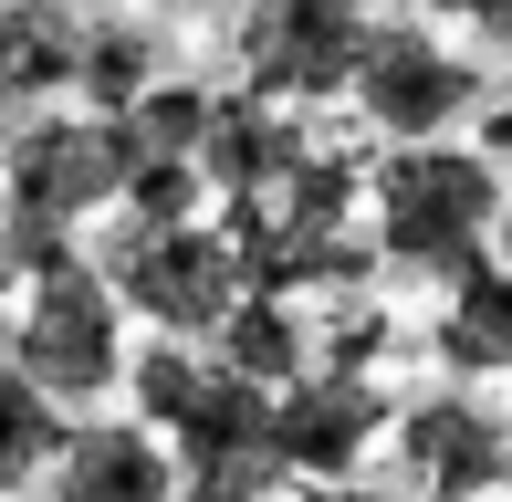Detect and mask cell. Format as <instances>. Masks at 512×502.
I'll use <instances>...</instances> for the list:
<instances>
[{"label": "cell", "instance_id": "cell-1", "mask_svg": "<svg viewBox=\"0 0 512 502\" xmlns=\"http://www.w3.org/2000/svg\"><path fill=\"white\" fill-rule=\"evenodd\" d=\"M126 168H136V136L126 116L105 105H32L11 136H0V231H11L21 272L63 262L84 220H105L126 199Z\"/></svg>", "mask_w": 512, "mask_h": 502}, {"label": "cell", "instance_id": "cell-2", "mask_svg": "<svg viewBox=\"0 0 512 502\" xmlns=\"http://www.w3.org/2000/svg\"><path fill=\"white\" fill-rule=\"evenodd\" d=\"M502 231V168L450 136H387V157L366 168V241L387 272L418 283H460L471 262H492Z\"/></svg>", "mask_w": 512, "mask_h": 502}, {"label": "cell", "instance_id": "cell-3", "mask_svg": "<svg viewBox=\"0 0 512 502\" xmlns=\"http://www.w3.org/2000/svg\"><path fill=\"white\" fill-rule=\"evenodd\" d=\"M95 262H105V283L126 293V314L147 335H199V346L262 283V262H251V241L230 220H115Z\"/></svg>", "mask_w": 512, "mask_h": 502}, {"label": "cell", "instance_id": "cell-4", "mask_svg": "<svg viewBox=\"0 0 512 502\" xmlns=\"http://www.w3.org/2000/svg\"><path fill=\"white\" fill-rule=\"evenodd\" d=\"M126 293L105 283V262H84V251H63V262L21 272L11 293V367H32L53 398H115L126 387Z\"/></svg>", "mask_w": 512, "mask_h": 502}, {"label": "cell", "instance_id": "cell-5", "mask_svg": "<svg viewBox=\"0 0 512 502\" xmlns=\"http://www.w3.org/2000/svg\"><path fill=\"white\" fill-rule=\"evenodd\" d=\"M377 471L398 502H492L512 482V419L471 387H429L387 419Z\"/></svg>", "mask_w": 512, "mask_h": 502}, {"label": "cell", "instance_id": "cell-6", "mask_svg": "<svg viewBox=\"0 0 512 502\" xmlns=\"http://www.w3.org/2000/svg\"><path fill=\"white\" fill-rule=\"evenodd\" d=\"M481 63L460 53L439 21H366V53H356V84H345V105H356L377 136H450L481 116Z\"/></svg>", "mask_w": 512, "mask_h": 502}, {"label": "cell", "instance_id": "cell-7", "mask_svg": "<svg viewBox=\"0 0 512 502\" xmlns=\"http://www.w3.org/2000/svg\"><path fill=\"white\" fill-rule=\"evenodd\" d=\"M241 84L251 95H283V105H335L356 84V53H366V11L356 0H251L241 32Z\"/></svg>", "mask_w": 512, "mask_h": 502}, {"label": "cell", "instance_id": "cell-8", "mask_svg": "<svg viewBox=\"0 0 512 502\" xmlns=\"http://www.w3.org/2000/svg\"><path fill=\"white\" fill-rule=\"evenodd\" d=\"M398 408L366 387V367H304L293 387H272V450H283L293 482H335V471H366Z\"/></svg>", "mask_w": 512, "mask_h": 502}, {"label": "cell", "instance_id": "cell-9", "mask_svg": "<svg viewBox=\"0 0 512 502\" xmlns=\"http://www.w3.org/2000/svg\"><path fill=\"white\" fill-rule=\"evenodd\" d=\"M42 502H178V440L157 419H74Z\"/></svg>", "mask_w": 512, "mask_h": 502}, {"label": "cell", "instance_id": "cell-10", "mask_svg": "<svg viewBox=\"0 0 512 502\" xmlns=\"http://www.w3.org/2000/svg\"><path fill=\"white\" fill-rule=\"evenodd\" d=\"M314 147V126H304V105H283V95H220L209 105V136H199V168H209V189L220 199H262V189H283L293 178V157Z\"/></svg>", "mask_w": 512, "mask_h": 502}, {"label": "cell", "instance_id": "cell-11", "mask_svg": "<svg viewBox=\"0 0 512 502\" xmlns=\"http://www.w3.org/2000/svg\"><path fill=\"white\" fill-rule=\"evenodd\" d=\"M84 74V0H0V116L63 105Z\"/></svg>", "mask_w": 512, "mask_h": 502}, {"label": "cell", "instance_id": "cell-12", "mask_svg": "<svg viewBox=\"0 0 512 502\" xmlns=\"http://www.w3.org/2000/svg\"><path fill=\"white\" fill-rule=\"evenodd\" d=\"M450 377H512V262H471L429 325Z\"/></svg>", "mask_w": 512, "mask_h": 502}, {"label": "cell", "instance_id": "cell-13", "mask_svg": "<svg viewBox=\"0 0 512 502\" xmlns=\"http://www.w3.org/2000/svg\"><path fill=\"white\" fill-rule=\"evenodd\" d=\"M220 367H241V377H262V387H293L314 367V325H304V293H283V283H251L241 293V314H230L220 335Z\"/></svg>", "mask_w": 512, "mask_h": 502}, {"label": "cell", "instance_id": "cell-14", "mask_svg": "<svg viewBox=\"0 0 512 502\" xmlns=\"http://www.w3.org/2000/svg\"><path fill=\"white\" fill-rule=\"evenodd\" d=\"M63 429H74V419H63L53 387H42L32 367H0V502H11V492H42Z\"/></svg>", "mask_w": 512, "mask_h": 502}, {"label": "cell", "instance_id": "cell-15", "mask_svg": "<svg viewBox=\"0 0 512 502\" xmlns=\"http://www.w3.org/2000/svg\"><path fill=\"white\" fill-rule=\"evenodd\" d=\"M147 84H157V32L136 11H84V74H74V95L105 105V116H126Z\"/></svg>", "mask_w": 512, "mask_h": 502}, {"label": "cell", "instance_id": "cell-16", "mask_svg": "<svg viewBox=\"0 0 512 502\" xmlns=\"http://www.w3.org/2000/svg\"><path fill=\"white\" fill-rule=\"evenodd\" d=\"M209 105H220V95H199V84H168V74H157L147 95L126 105V136H136V157H199V136H209Z\"/></svg>", "mask_w": 512, "mask_h": 502}, {"label": "cell", "instance_id": "cell-17", "mask_svg": "<svg viewBox=\"0 0 512 502\" xmlns=\"http://www.w3.org/2000/svg\"><path fill=\"white\" fill-rule=\"evenodd\" d=\"M199 199H209V168H199V157H136L115 210H126V220H199Z\"/></svg>", "mask_w": 512, "mask_h": 502}, {"label": "cell", "instance_id": "cell-18", "mask_svg": "<svg viewBox=\"0 0 512 502\" xmlns=\"http://www.w3.org/2000/svg\"><path fill=\"white\" fill-rule=\"evenodd\" d=\"M418 11L450 21V32H471V42H492V53L512 42V0H418Z\"/></svg>", "mask_w": 512, "mask_h": 502}, {"label": "cell", "instance_id": "cell-19", "mask_svg": "<svg viewBox=\"0 0 512 502\" xmlns=\"http://www.w3.org/2000/svg\"><path fill=\"white\" fill-rule=\"evenodd\" d=\"M471 147L492 157V168H512V95H481V126H471Z\"/></svg>", "mask_w": 512, "mask_h": 502}, {"label": "cell", "instance_id": "cell-20", "mask_svg": "<svg viewBox=\"0 0 512 502\" xmlns=\"http://www.w3.org/2000/svg\"><path fill=\"white\" fill-rule=\"evenodd\" d=\"M304 502H398V492H387V482H366V471H335V482H314Z\"/></svg>", "mask_w": 512, "mask_h": 502}, {"label": "cell", "instance_id": "cell-21", "mask_svg": "<svg viewBox=\"0 0 512 502\" xmlns=\"http://www.w3.org/2000/svg\"><path fill=\"white\" fill-rule=\"evenodd\" d=\"M21 293V251H11V231H0V304Z\"/></svg>", "mask_w": 512, "mask_h": 502}, {"label": "cell", "instance_id": "cell-22", "mask_svg": "<svg viewBox=\"0 0 512 502\" xmlns=\"http://www.w3.org/2000/svg\"><path fill=\"white\" fill-rule=\"evenodd\" d=\"M492 241H502V262H512V178H502V231Z\"/></svg>", "mask_w": 512, "mask_h": 502}, {"label": "cell", "instance_id": "cell-23", "mask_svg": "<svg viewBox=\"0 0 512 502\" xmlns=\"http://www.w3.org/2000/svg\"><path fill=\"white\" fill-rule=\"evenodd\" d=\"M356 11H377V0H356Z\"/></svg>", "mask_w": 512, "mask_h": 502}, {"label": "cell", "instance_id": "cell-24", "mask_svg": "<svg viewBox=\"0 0 512 502\" xmlns=\"http://www.w3.org/2000/svg\"><path fill=\"white\" fill-rule=\"evenodd\" d=\"M168 11H189V0H168Z\"/></svg>", "mask_w": 512, "mask_h": 502}, {"label": "cell", "instance_id": "cell-25", "mask_svg": "<svg viewBox=\"0 0 512 502\" xmlns=\"http://www.w3.org/2000/svg\"><path fill=\"white\" fill-rule=\"evenodd\" d=\"M11 502H32V492H11Z\"/></svg>", "mask_w": 512, "mask_h": 502}]
</instances>
